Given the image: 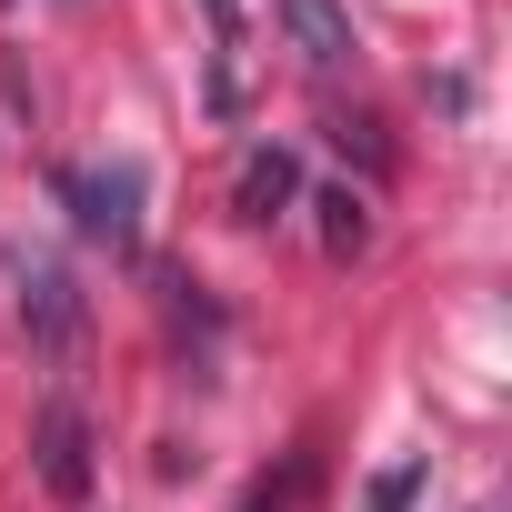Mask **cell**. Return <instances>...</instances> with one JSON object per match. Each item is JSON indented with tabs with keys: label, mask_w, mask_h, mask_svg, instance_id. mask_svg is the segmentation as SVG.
Listing matches in <instances>:
<instances>
[{
	"label": "cell",
	"mask_w": 512,
	"mask_h": 512,
	"mask_svg": "<svg viewBox=\"0 0 512 512\" xmlns=\"http://www.w3.org/2000/svg\"><path fill=\"white\" fill-rule=\"evenodd\" d=\"M61 201H71L81 241H101V251H141V161H81V171L61 181Z\"/></svg>",
	"instance_id": "cell-1"
},
{
	"label": "cell",
	"mask_w": 512,
	"mask_h": 512,
	"mask_svg": "<svg viewBox=\"0 0 512 512\" xmlns=\"http://www.w3.org/2000/svg\"><path fill=\"white\" fill-rule=\"evenodd\" d=\"M21 332H31L41 362H71V352H81L91 312H81V282H71L61 262H31V272H21Z\"/></svg>",
	"instance_id": "cell-2"
},
{
	"label": "cell",
	"mask_w": 512,
	"mask_h": 512,
	"mask_svg": "<svg viewBox=\"0 0 512 512\" xmlns=\"http://www.w3.org/2000/svg\"><path fill=\"white\" fill-rule=\"evenodd\" d=\"M31 452H41V492H51V502H81V492H91V422H81L61 392L41 402V422H31Z\"/></svg>",
	"instance_id": "cell-3"
},
{
	"label": "cell",
	"mask_w": 512,
	"mask_h": 512,
	"mask_svg": "<svg viewBox=\"0 0 512 512\" xmlns=\"http://www.w3.org/2000/svg\"><path fill=\"white\" fill-rule=\"evenodd\" d=\"M292 201H302V161H292L282 141L241 151V181H231V211H241V221H282Z\"/></svg>",
	"instance_id": "cell-4"
},
{
	"label": "cell",
	"mask_w": 512,
	"mask_h": 512,
	"mask_svg": "<svg viewBox=\"0 0 512 512\" xmlns=\"http://www.w3.org/2000/svg\"><path fill=\"white\" fill-rule=\"evenodd\" d=\"M282 31H292V51L312 61V71H342L362 41H352V11L342 0H282Z\"/></svg>",
	"instance_id": "cell-5"
},
{
	"label": "cell",
	"mask_w": 512,
	"mask_h": 512,
	"mask_svg": "<svg viewBox=\"0 0 512 512\" xmlns=\"http://www.w3.org/2000/svg\"><path fill=\"white\" fill-rule=\"evenodd\" d=\"M312 211H322V251H332V262H352V251L372 241V201L362 191H322Z\"/></svg>",
	"instance_id": "cell-6"
},
{
	"label": "cell",
	"mask_w": 512,
	"mask_h": 512,
	"mask_svg": "<svg viewBox=\"0 0 512 512\" xmlns=\"http://www.w3.org/2000/svg\"><path fill=\"white\" fill-rule=\"evenodd\" d=\"M412 492H422V462H392V472H372V512H412Z\"/></svg>",
	"instance_id": "cell-7"
},
{
	"label": "cell",
	"mask_w": 512,
	"mask_h": 512,
	"mask_svg": "<svg viewBox=\"0 0 512 512\" xmlns=\"http://www.w3.org/2000/svg\"><path fill=\"white\" fill-rule=\"evenodd\" d=\"M211 41H221V51L241 41V0H211Z\"/></svg>",
	"instance_id": "cell-8"
},
{
	"label": "cell",
	"mask_w": 512,
	"mask_h": 512,
	"mask_svg": "<svg viewBox=\"0 0 512 512\" xmlns=\"http://www.w3.org/2000/svg\"><path fill=\"white\" fill-rule=\"evenodd\" d=\"M472 512H502V502H472Z\"/></svg>",
	"instance_id": "cell-9"
}]
</instances>
